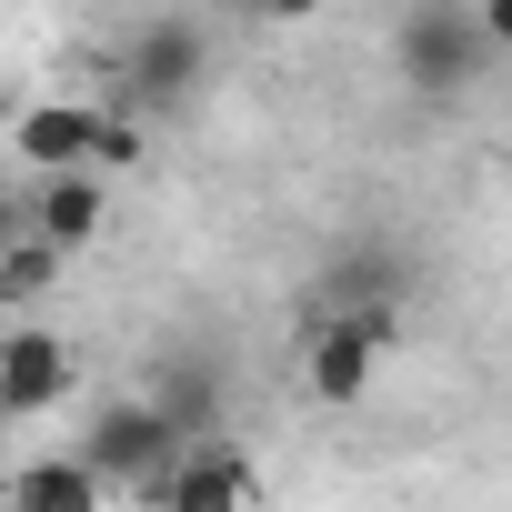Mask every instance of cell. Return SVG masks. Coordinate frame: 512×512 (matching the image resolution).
Here are the masks:
<instances>
[{"label":"cell","mask_w":512,"mask_h":512,"mask_svg":"<svg viewBox=\"0 0 512 512\" xmlns=\"http://www.w3.org/2000/svg\"><path fill=\"white\" fill-rule=\"evenodd\" d=\"M151 512H251V452L221 442V432H201L171 462V482L151 492Z\"/></svg>","instance_id":"4"},{"label":"cell","mask_w":512,"mask_h":512,"mask_svg":"<svg viewBox=\"0 0 512 512\" xmlns=\"http://www.w3.org/2000/svg\"><path fill=\"white\" fill-rule=\"evenodd\" d=\"M121 81H131V101H141V111H171V101L201 81V31H191V21H151V31L131 41Z\"/></svg>","instance_id":"7"},{"label":"cell","mask_w":512,"mask_h":512,"mask_svg":"<svg viewBox=\"0 0 512 512\" xmlns=\"http://www.w3.org/2000/svg\"><path fill=\"white\" fill-rule=\"evenodd\" d=\"M482 61H492V41H482V11H472V0H412V11L392 21V71H402V91H422V101H462V91L482 81Z\"/></svg>","instance_id":"2"},{"label":"cell","mask_w":512,"mask_h":512,"mask_svg":"<svg viewBox=\"0 0 512 512\" xmlns=\"http://www.w3.org/2000/svg\"><path fill=\"white\" fill-rule=\"evenodd\" d=\"M21 221H31V231H51L61 251L101 241V221H111V171H101V161H81V171H41V181H31V201H21Z\"/></svg>","instance_id":"5"},{"label":"cell","mask_w":512,"mask_h":512,"mask_svg":"<svg viewBox=\"0 0 512 512\" xmlns=\"http://www.w3.org/2000/svg\"><path fill=\"white\" fill-rule=\"evenodd\" d=\"M131 161H141V121L111 111V131H101V171H131Z\"/></svg>","instance_id":"10"},{"label":"cell","mask_w":512,"mask_h":512,"mask_svg":"<svg viewBox=\"0 0 512 512\" xmlns=\"http://www.w3.org/2000/svg\"><path fill=\"white\" fill-rule=\"evenodd\" d=\"M0 512H111V482H101V472L81 462V442H71V452L21 462L11 492H0Z\"/></svg>","instance_id":"8"},{"label":"cell","mask_w":512,"mask_h":512,"mask_svg":"<svg viewBox=\"0 0 512 512\" xmlns=\"http://www.w3.org/2000/svg\"><path fill=\"white\" fill-rule=\"evenodd\" d=\"M482 11V41H492V61H512V0H472Z\"/></svg>","instance_id":"11"},{"label":"cell","mask_w":512,"mask_h":512,"mask_svg":"<svg viewBox=\"0 0 512 512\" xmlns=\"http://www.w3.org/2000/svg\"><path fill=\"white\" fill-rule=\"evenodd\" d=\"M71 382H81L71 332H51L41 312H21V322H11V342H0V402H11L21 422H41V412H61V402H71Z\"/></svg>","instance_id":"3"},{"label":"cell","mask_w":512,"mask_h":512,"mask_svg":"<svg viewBox=\"0 0 512 512\" xmlns=\"http://www.w3.org/2000/svg\"><path fill=\"white\" fill-rule=\"evenodd\" d=\"M241 11H251V21H312L322 0H241Z\"/></svg>","instance_id":"12"},{"label":"cell","mask_w":512,"mask_h":512,"mask_svg":"<svg viewBox=\"0 0 512 512\" xmlns=\"http://www.w3.org/2000/svg\"><path fill=\"white\" fill-rule=\"evenodd\" d=\"M191 442H201V432H191L161 392H151V402H101V412L81 422V462H91L111 492H131V502H151Z\"/></svg>","instance_id":"1"},{"label":"cell","mask_w":512,"mask_h":512,"mask_svg":"<svg viewBox=\"0 0 512 512\" xmlns=\"http://www.w3.org/2000/svg\"><path fill=\"white\" fill-rule=\"evenodd\" d=\"M61 262H71V251H61L51 231H31V221H21V231H11V251H0V292L31 312V302L51 292V272H61Z\"/></svg>","instance_id":"9"},{"label":"cell","mask_w":512,"mask_h":512,"mask_svg":"<svg viewBox=\"0 0 512 512\" xmlns=\"http://www.w3.org/2000/svg\"><path fill=\"white\" fill-rule=\"evenodd\" d=\"M101 131H111V111H91V101H31L11 121V151L31 171H81V161H101Z\"/></svg>","instance_id":"6"}]
</instances>
